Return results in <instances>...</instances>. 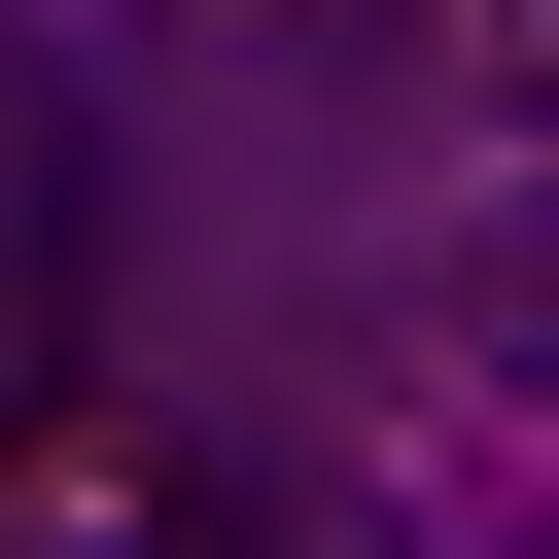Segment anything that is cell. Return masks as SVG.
<instances>
[{
	"label": "cell",
	"mask_w": 559,
	"mask_h": 559,
	"mask_svg": "<svg viewBox=\"0 0 559 559\" xmlns=\"http://www.w3.org/2000/svg\"><path fill=\"white\" fill-rule=\"evenodd\" d=\"M0 489H35V524H210L175 419H35V384H0Z\"/></svg>",
	"instance_id": "cell-1"
},
{
	"label": "cell",
	"mask_w": 559,
	"mask_h": 559,
	"mask_svg": "<svg viewBox=\"0 0 559 559\" xmlns=\"http://www.w3.org/2000/svg\"><path fill=\"white\" fill-rule=\"evenodd\" d=\"M0 384H35V280H0Z\"/></svg>",
	"instance_id": "cell-2"
}]
</instances>
